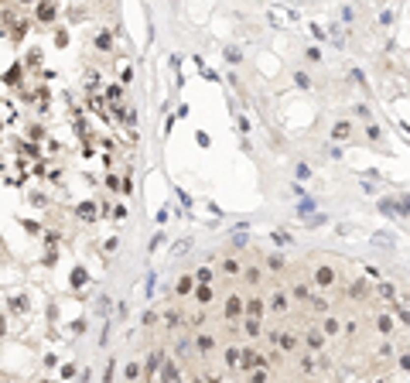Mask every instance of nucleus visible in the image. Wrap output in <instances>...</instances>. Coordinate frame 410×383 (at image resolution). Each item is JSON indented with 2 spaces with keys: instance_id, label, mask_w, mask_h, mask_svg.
I'll return each mask as SVG.
<instances>
[{
  "instance_id": "f257e3e1",
  "label": "nucleus",
  "mask_w": 410,
  "mask_h": 383,
  "mask_svg": "<svg viewBox=\"0 0 410 383\" xmlns=\"http://www.w3.org/2000/svg\"><path fill=\"white\" fill-rule=\"evenodd\" d=\"M168 363V356H164V349H154L150 356H147V363H144V377L150 380V377H157V370Z\"/></svg>"
},
{
  "instance_id": "f03ea898",
  "label": "nucleus",
  "mask_w": 410,
  "mask_h": 383,
  "mask_svg": "<svg viewBox=\"0 0 410 383\" xmlns=\"http://www.w3.org/2000/svg\"><path fill=\"white\" fill-rule=\"evenodd\" d=\"M222 315L233 322V318H239V315H246V301L243 298H236V295H229L226 298V305H222Z\"/></svg>"
},
{
  "instance_id": "7ed1b4c3",
  "label": "nucleus",
  "mask_w": 410,
  "mask_h": 383,
  "mask_svg": "<svg viewBox=\"0 0 410 383\" xmlns=\"http://www.w3.org/2000/svg\"><path fill=\"white\" fill-rule=\"evenodd\" d=\"M34 17H38L41 24L55 21V17H59V3H38V7H34Z\"/></svg>"
},
{
  "instance_id": "20e7f679",
  "label": "nucleus",
  "mask_w": 410,
  "mask_h": 383,
  "mask_svg": "<svg viewBox=\"0 0 410 383\" xmlns=\"http://www.w3.org/2000/svg\"><path fill=\"white\" fill-rule=\"evenodd\" d=\"M75 216H79V219H86V223H96V202H92V199L79 202V206H75Z\"/></svg>"
},
{
  "instance_id": "39448f33",
  "label": "nucleus",
  "mask_w": 410,
  "mask_h": 383,
  "mask_svg": "<svg viewBox=\"0 0 410 383\" xmlns=\"http://www.w3.org/2000/svg\"><path fill=\"white\" fill-rule=\"evenodd\" d=\"M267 359L260 356V353H253V349H243V359H239V366L243 370H257V366H264Z\"/></svg>"
},
{
  "instance_id": "423d86ee",
  "label": "nucleus",
  "mask_w": 410,
  "mask_h": 383,
  "mask_svg": "<svg viewBox=\"0 0 410 383\" xmlns=\"http://www.w3.org/2000/svg\"><path fill=\"white\" fill-rule=\"evenodd\" d=\"M195 349H199L202 356H208V353L215 349V335H212V332H199V335H195Z\"/></svg>"
},
{
  "instance_id": "0eeeda50",
  "label": "nucleus",
  "mask_w": 410,
  "mask_h": 383,
  "mask_svg": "<svg viewBox=\"0 0 410 383\" xmlns=\"http://www.w3.org/2000/svg\"><path fill=\"white\" fill-rule=\"evenodd\" d=\"M178 380H181V370L175 366V359H168L161 366V383H178Z\"/></svg>"
},
{
  "instance_id": "6e6552de",
  "label": "nucleus",
  "mask_w": 410,
  "mask_h": 383,
  "mask_svg": "<svg viewBox=\"0 0 410 383\" xmlns=\"http://www.w3.org/2000/svg\"><path fill=\"white\" fill-rule=\"evenodd\" d=\"M315 281H318L322 288H328V284L335 281V270H332V267H318V270H315Z\"/></svg>"
},
{
  "instance_id": "1a4fd4ad",
  "label": "nucleus",
  "mask_w": 410,
  "mask_h": 383,
  "mask_svg": "<svg viewBox=\"0 0 410 383\" xmlns=\"http://www.w3.org/2000/svg\"><path fill=\"white\" fill-rule=\"evenodd\" d=\"M243 359V349H236V346H229V349H222V363L226 366H236Z\"/></svg>"
},
{
  "instance_id": "9d476101",
  "label": "nucleus",
  "mask_w": 410,
  "mask_h": 383,
  "mask_svg": "<svg viewBox=\"0 0 410 383\" xmlns=\"http://www.w3.org/2000/svg\"><path fill=\"white\" fill-rule=\"evenodd\" d=\"M212 298H215V295H212V284H199V288H195V301H199L202 308L208 305Z\"/></svg>"
},
{
  "instance_id": "9b49d317",
  "label": "nucleus",
  "mask_w": 410,
  "mask_h": 383,
  "mask_svg": "<svg viewBox=\"0 0 410 383\" xmlns=\"http://www.w3.org/2000/svg\"><path fill=\"white\" fill-rule=\"evenodd\" d=\"M246 318H264V301L260 298H250L246 301Z\"/></svg>"
},
{
  "instance_id": "f8f14e48",
  "label": "nucleus",
  "mask_w": 410,
  "mask_h": 383,
  "mask_svg": "<svg viewBox=\"0 0 410 383\" xmlns=\"http://www.w3.org/2000/svg\"><path fill=\"white\" fill-rule=\"evenodd\" d=\"M199 284H195V277H178V284H175V291L178 295H192Z\"/></svg>"
},
{
  "instance_id": "ddd939ff",
  "label": "nucleus",
  "mask_w": 410,
  "mask_h": 383,
  "mask_svg": "<svg viewBox=\"0 0 410 383\" xmlns=\"http://www.w3.org/2000/svg\"><path fill=\"white\" fill-rule=\"evenodd\" d=\"M21 76H24V65H10V69H7V76H3V82H7V86H17V82H21Z\"/></svg>"
},
{
  "instance_id": "4468645a",
  "label": "nucleus",
  "mask_w": 410,
  "mask_h": 383,
  "mask_svg": "<svg viewBox=\"0 0 410 383\" xmlns=\"http://www.w3.org/2000/svg\"><path fill=\"white\" fill-rule=\"evenodd\" d=\"M192 277H195V284H212V277H215V274H212V267H199Z\"/></svg>"
},
{
  "instance_id": "2eb2a0df",
  "label": "nucleus",
  "mask_w": 410,
  "mask_h": 383,
  "mask_svg": "<svg viewBox=\"0 0 410 383\" xmlns=\"http://www.w3.org/2000/svg\"><path fill=\"white\" fill-rule=\"evenodd\" d=\"M287 305H291V301H287V295H284V291H277V295L270 298V308H273V311H287Z\"/></svg>"
},
{
  "instance_id": "dca6fc26",
  "label": "nucleus",
  "mask_w": 410,
  "mask_h": 383,
  "mask_svg": "<svg viewBox=\"0 0 410 383\" xmlns=\"http://www.w3.org/2000/svg\"><path fill=\"white\" fill-rule=\"evenodd\" d=\"M110 45H113V34H110V31H99V34H96V48H99V52H106Z\"/></svg>"
},
{
  "instance_id": "f3484780",
  "label": "nucleus",
  "mask_w": 410,
  "mask_h": 383,
  "mask_svg": "<svg viewBox=\"0 0 410 383\" xmlns=\"http://www.w3.org/2000/svg\"><path fill=\"white\" fill-rule=\"evenodd\" d=\"M106 188L117 192V195H123V178H120V175H110V178H106Z\"/></svg>"
},
{
  "instance_id": "a211bd4d",
  "label": "nucleus",
  "mask_w": 410,
  "mask_h": 383,
  "mask_svg": "<svg viewBox=\"0 0 410 383\" xmlns=\"http://www.w3.org/2000/svg\"><path fill=\"white\" fill-rule=\"evenodd\" d=\"M86 281H89V274H86V267H75V270H72V288H82Z\"/></svg>"
},
{
  "instance_id": "6ab92c4d",
  "label": "nucleus",
  "mask_w": 410,
  "mask_h": 383,
  "mask_svg": "<svg viewBox=\"0 0 410 383\" xmlns=\"http://www.w3.org/2000/svg\"><path fill=\"white\" fill-rule=\"evenodd\" d=\"M7 305H10V311H17V315H21V311H28V298H24V295H17V298H10Z\"/></svg>"
},
{
  "instance_id": "aec40b11",
  "label": "nucleus",
  "mask_w": 410,
  "mask_h": 383,
  "mask_svg": "<svg viewBox=\"0 0 410 383\" xmlns=\"http://www.w3.org/2000/svg\"><path fill=\"white\" fill-rule=\"evenodd\" d=\"M120 96H123V86H120V82H113V86L106 89V99H110V103H120Z\"/></svg>"
},
{
  "instance_id": "412c9836",
  "label": "nucleus",
  "mask_w": 410,
  "mask_h": 383,
  "mask_svg": "<svg viewBox=\"0 0 410 383\" xmlns=\"http://www.w3.org/2000/svg\"><path fill=\"white\" fill-rule=\"evenodd\" d=\"M260 277H264V274H260L257 267H246V270H243V281H246V284H257Z\"/></svg>"
},
{
  "instance_id": "4be33fe9",
  "label": "nucleus",
  "mask_w": 410,
  "mask_h": 383,
  "mask_svg": "<svg viewBox=\"0 0 410 383\" xmlns=\"http://www.w3.org/2000/svg\"><path fill=\"white\" fill-rule=\"evenodd\" d=\"M222 270H226V274H239V260L226 257V260H222Z\"/></svg>"
},
{
  "instance_id": "5701e85b",
  "label": "nucleus",
  "mask_w": 410,
  "mask_h": 383,
  "mask_svg": "<svg viewBox=\"0 0 410 383\" xmlns=\"http://www.w3.org/2000/svg\"><path fill=\"white\" fill-rule=\"evenodd\" d=\"M140 373H144V366H140V363H127V380H137Z\"/></svg>"
},
{
  "instance_id": "b1692460",
  "label": "nucleus",
  "mask_w": 410,
  "mask_h": 383,
  "mask_svg": "<svg viewBox=\"0 0 410 383\" xmlns=\"http://www.w3.org/2000/svg\"><path fill=\"white\" fill-rule=\"evenodd\" d=\"M38 62H41V52H38V48H34V52H28V59H24V65H31V69H34Z\"/></svg>"
},
{
  "instance_id": "393cba45",
  "label": "nucleus",
  "mask_w": 410,
  "mask_h": 383,
  "mask_svg": "<svg viewBox=\"0 0 410 383\" xmlns=\"http://www.w3.org/2000/svg\"><path fill=\"white\" fill-rule=\"evenodd\" d=\"M113 219H127V206H113Z\"/></svg>"
},
{
  "instance_id": "a878e982",
  "label": "nucleus",
  "mask_w": 410,
  "mask_h": 383,
  "mask_svg": "<svg viewBox=\"0 0 410 383\" xmlns=\"http://www.w3.org/2000/svg\"><path fill=\"white\" fill-rule=\"evenodd\" d=\"M55 45H59V48H65V45H68V34H65V31H59V34H55Z\"/></svg>"
},
{
  "instance_id": "bb28decb",
  "label": "nucleus",
  "mask_w": 410,
  "mask_h": 383,
  "mask_svg": "<svg viewBox=\"0 0 410 383\" xmlns=\"http://www.w3.org/2000/svg\"><path fill=\"white\" fill-rule=\"evenodd\" d=\"M62 377H65V380H68V377H75V366H72V363H65V366H62Z\"/></svg>"
},
{
  "instance_id": "cd10ccee",
  "label": "nucleus",
  "mask_w": 410,
  "mask_h": 383,
  "mask_svg": "<svg viewBox=\"0 0 410 383\" xmlns=\"http://www.w3.org/2000/svg\"><path fill=\"white\" fill-rule=\"evenodd\" d=\"M250 383H267V373H264V370H260V373H253V380Z\"/></svg>"
},
{
  "instance_id": "c85d7f7f",
  "label": "nucleus",
  "mask_w": 410,
  "mask_h": 383,
  "mask_svg": "<svg viewBox=\"0 0 410 383\" xmlns=\"http://www.w3.org/2000/svg\"><path fill=\"white\" fill-rule=\"evenodd\" d=\"M0 335H7V318L0 315Z\"/></svg>"
},
{
  "instance_id": "c756f323",
  "label": "nucleus",
  "mask_w": 410,
  "mask_h": 383,
  "mask_svg": "<svg viewBox=\"0 0 410 383\" xmlns=\"http://www.w3.org/2000/svg\"><path fill=\"white\" fill-rule=\"evenodd\" d=\"M192 383H205V380H192Z\"/></svg>"
},
{
  "instance_id": "7c9ffc66",
  "label": "nucleus",
  "mask_w": 410,
  "mask_h": 383,
  "mask_svg": "<svg viewBox=\"0 0 410 383\" xmlns=\"http://www.w3.org/2000/svg\"><path fill=\"white\" fill-rule=\"evenodd\" d=\"M41 383H45V380H41Z\"/></svg>"
},
{
  "instance_id": "2f4dec72",
  "label": "nucleus",
  "mask_w": 410,
  "mask_h": 383,
  "mask_svg": "<svg viewBox=\"0 0 410 383\" xmlns=\"http://www.w3.org/2000/svg\"><path fill=\"white\" fill-rule=\"evenodd\" d=\"M0 383H3V380H0Z\"/></svg>"
}]
</instances>
